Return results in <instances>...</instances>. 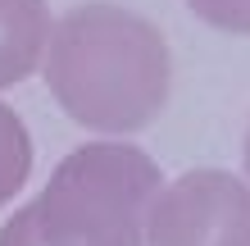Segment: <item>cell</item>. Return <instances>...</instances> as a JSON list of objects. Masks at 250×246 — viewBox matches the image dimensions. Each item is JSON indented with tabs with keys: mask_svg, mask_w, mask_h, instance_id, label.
<instances>
[{
	"mask_svg": "<svg viewBox=\"0 0 250 246\" xmlns=\"http://www.w3.org/2000/svg\"><path fill=\"white\" fill-rule=\"evenodd\" d=\"M46 87L73 123L91 133H137L168 105V41L123 5H78L50 27Z\"/></svg>",
	"mask_w": 250,
	"mask_h": 246,
	"instance_id": "obj_1",
	"label": "cell"
},
{
	"mask_svg": "<svg viewBox=\"0 0 250 246\" xmlns=\"http://www.w3.org/2000/svg\"><path fill=\"white\" fill-rule=\"evenodd\" d=\"M159 169L132 141H86L32 201L46 246H146Z\"/></svg>",
	"mask_w": 250,
	"mask_h": 246,
	"instance_id": "obj_2",
	"label": "cell"
},
{
	"mask_svg": "<svg viewBox=\"0 0 250 246\" xmlns=\"http://www.w3.org/2000/svg\"><path fill=\"white\" fill-rule=\"evenodd\" d=\"M146 246H250V187L223 169H191L159 187Z\"/></svg>",
	"mask_w": 250,
	"mask_h": 246,
	"instance_id": "obj_3",
	"label": "cell"
},
{
	"mask_svg": "<svg viewBox=\"0 0 250 246\" xmlns=\"http://www.w3.org/2000/svg\"><path fill=\"white\" fill-rule=\"evenodd\" d=\"M50 27L55 23L46 0H0V87L37 73Z\"/></svg>",
	"mask_w": 250,
	"mask_h": 246,
	"instance_id": "obj_4",
	"label": "cell"
},
{
	"mask_svg": "<svg viewBox=\"0 0 250 246\" xmlns=\"http://www.w3.org/2000/svg\"><path fill=\"white\" fill-rule=\"evenodd\" d=\"M27 169H32L27 128L9 105H0V205L19 196V187L27 182Z\"/></svg>",
	"mask_w": 250,
	"mask_h": 246,
	"instance_id": "obj_5",
	"label": "cell"
},
{
	"mask_svg": "<svg viewBox=\"0 0 250 246\" xmlns=\"http://www.w3.org/2000/svg\"><path fill=\"white\" fill-rule=\"evenodd\" d=\"M191 14L205 19L218 32H241L250 37V0H187Z\"/></svg>",
	"mask_w": 250,
	"mask_h": 246,
	"instance_id": "obj_6",
	"label": "cell"
},
{
	"mask_svg": "<svg viewBox=\"0 0 250 246\" xmlns=\"http://www.w3.org/2000/svg\"><path fill=\"white\" fill-rule=\"evenodd\" d=\"M0 246H46V242H41V233H37V214H32V205H23L5 228H0Z\"/></svg>",
	"mask_w": 250,
	"mask_h": 246,
	"instance_id": "obj_7",
	"label": "cell"
},
{
	"mask_svg": "<svg viewBox=\"0 0 250 246\" xmlns=\"http://www.w3.org/2000/svg\"><path fill=\"white\" fill-rule=\"evenodd\" d=\"M246 173H250V137H246Z\"/></svg>",
	"mask_w": 250,
	"mask_h": 246,
	"instance_id": "obj_8",
	"label": "cell"
}]
</instances>
